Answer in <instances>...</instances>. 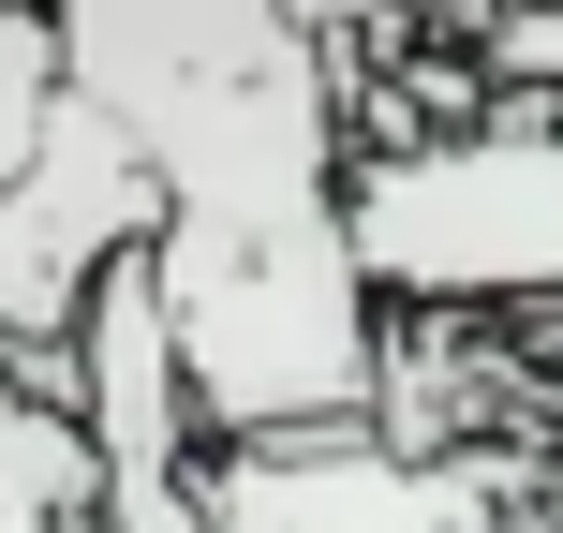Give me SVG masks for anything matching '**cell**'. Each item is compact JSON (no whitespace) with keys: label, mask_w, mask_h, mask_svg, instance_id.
<instances>
[{"label":"cell","mask_w":563,"mask_h":533,"mask_svg":"<svg viewBox=\"0 0 563 533\" xmlns=\"http://www.w3.org/2000/svg\"><path fill=\"white\" fill-rule=\"evenodd\" d=\"M59 75L164 178V311L208 445L371 430L386 297L356 267V75L297 0H45Z\"/></svg>","instance_id":"cell-1"},{"label":"cell","mask_w":563,"mask_h":533,"mask_svg":"<svg viewBox=\"0 0 563 533\" xmlns=\"http://www.w3.org/2000/svg\"><path fill=\"white\" fill-rule=\"evenodd\" d=\"M341 208H356V267L386 311H489V326L563 311V104L534 89L445 119V134L356 148Z\"/></svg>","instance_id":"cell-2"},{"label":"cell","mask_w":563,"mask_h":533,"mask_svg":"<svg viewBox=\"0 0 563 533\" xmlns=\"http://www.w3.org/2000/svg\"><path fill=\"white\" fill-rule=\"evenodd\" d=\"M119 253H164V178H148V148L89 89H59L30 178L0 193V386L59 400V415L89 400L75 326H89V297H104Z\"/></svg>","instance_id":"cell-3"},{"label":"cell","mask_w":563,"mask_h":533,"mask_svg":"<svg viewBox=\"0 0 563 533\" xmlns=\"http://www.w3.org/2000/svg\"><path fill=\"white\" fill-rule=\"evenodd\" d=\"M549 445L416 459L386 430H297V445H208L223 533H519Z\"/></svg>","instance_id":"cell-4"},{"label":"cell","mask_w":563,"mask_h":533,"mask_svg":"<svg viewBox=\"0 0 563 533\" xmlns=\"http://www.w3.org/2000/svg\"><path fill=\"white\" fill-rule=\"evenodd\" d=\"M104 504V445H89V415H59V400L0 386V533H59Z\"/></svg>","instance_id":"cell-5"},{"label":"cell","mask_w":563,"mask_h":533,"mask_svg":"<svg viewBox=\"0 0 563 533\" xmlns=\"http://www.w3.org/2000/svg\"><path fill=\"white\" fill-rule=\"evenodd\" d=\"M59 89H75V75H59V15H45V0H0V193L30 178Z\"/></svg>","instance_id":"cell-6"},{"label":"cell","mask_w":563,"mask_h":533,"mask_svg":"<svg viewBox=\"0 0 563 533\" xmlns=\"http://www.w3.org/2000/svg\"><path fill=\"white\" fill-rule=\"evenodd\" d=\"M519 533H563V445L534 459V504H519Z\"/></svg>","instance_id":"cell-7"},{"label":"cell","mask_w":563,"mask_h":533,"mask_svg":"<svg viewBox=\"0 0 563 533\" xmlns=\"http://www.w3.org/2000/svg\"><path fill=\"white\" fill-rule=\"evenodd\" d=\"M59 533H104V504H89V519H59Z\"/></svg>","instance_id":"cell-8"}]
</instances>
